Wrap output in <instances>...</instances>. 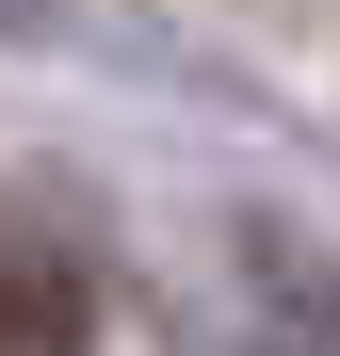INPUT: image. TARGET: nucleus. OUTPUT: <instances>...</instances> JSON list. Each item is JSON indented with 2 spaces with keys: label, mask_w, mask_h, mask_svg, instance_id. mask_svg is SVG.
Wrapping results in <instances>:
<instances>
[{
  "label": "nucleus",
  "mask_w": 340,
  "mask_h": 356,
  "mask_svg": "<svg viewBox=\"0 0 340 356\" xmlns=\"http://www.w3.org/2000/svg\"><path fill=\"white\" fill-rule=\"evenodd\" d=\"M243 275H259V356H340V259H308L292 227H243Z\"/></svg>",
  "instance_id": "1"
},
{
  "label": "nucleus",
  "mask_w": 340,
  "mask_h": 356,
  "mask_svg": "<svg viewBox=\"0 0 340 356\" xmlns=\"http://www.w3.org/2000/svg\"><path fill=\"white\" fill-rule=\"evenodd\" d=\"M97 340V291L81 259H49V243H0V356H81Z\"/></svg>",
  "instance_id": "2"
},
{
  "label": "nucleus",
  "mask_w": 340,
  "mask_h": 356,
  "mask_svg": "<svg viewBox=\"0 0 340 356\" xmlns=\"http://www.w3.org/2000/svg\"><path fill=\"white\" fill-rule=\"evenodd\" d=\"M17 17H49V0H17Z\"/></svg>",
  "instance_id": "3"
}]
</instances>
